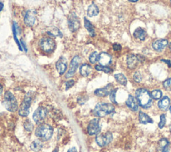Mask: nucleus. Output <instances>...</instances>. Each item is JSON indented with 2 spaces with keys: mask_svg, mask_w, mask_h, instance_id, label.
Wrapping results in <instances>:
<instances>
[{
  "mask_svg": "<svg viewBox=\"0 0 171 152\" xmlns=\"http://www.w3.org/2000/svg\"><path fill=\"white\" fill-rule=\"evenodd\" d=\"M98 14H99V9L98 6H96L95 4L92 3L88 8V11H87L88 16L92 17L94 16H96Z\"/></svg>",
  "mask_w": 171,
  "mask_h": 152,
  "instance_id": "4be33fe9",
  "label": "nucleus"
},
{
  "mask_svg": "<svg viewBox=\"0 0 171 152\" xmlns=\"http://www.w3.org/2000/svg\"><path fill=\"white\" fill-rule=\"evenodd\" d=\"M31 100V95L29 93L26 94L19 108V114L21 117H26L29 115Z\"/></svg>",
  "mask_w": 171,
  "mask_h": 152,
  "instance_id": "423d86ee",
  "label": "nucleus"
},
{
  "mask_svg": "<svg viewBox=\"0 0 171 152\" xmlns=\"http://www.w3.org/2000/svg\"><path fill=\"white\" fill-rule=\"evenodd\" d=\"M163 86H164V88L167 89V91H171V78L168 79L165 81L164 83H163Z\"/></svg>",
  "mask_w": 171,
  "mask_h": 152,
  "instance_id": "c9c22d12",
  "label": "nucleus"
},
{
  "mask_svg": "<svg viewBox=\"0 0 171 152\" xmlns=\"http://www.w3.org/2000/svg\"><path fill=\"white\" fill-rule=\"evenodd\" d=\"M150 95L152 98L155 99H159L161 98V97H162V91L159 90V89H155V90H153L151 92Z\"/></svg>",
  "mask_w": 171,
  "mask_h": 152,
  "instance_id": "c756f323",
  "label": "nucleus"
},
{
  "mask_svg": "<svg viewBox=\"0 0 171 152\" xmlns=\"http://www.w3.org/2000/svg\"><path fill=\"white\" fill-rule=\"evenodd\" d=\"M113 49H114V50H115V51H120L121 49V46L120 44H114Z\"/></svg>",
  "mask_w": 171,
  "mask_h": 152,
  "instance_id": "ea45409f",
  "label": "nucleus"
},
{
  "mask_svg": "<svg viewBox=\"0 0 171 152\" xmlns=\"http://www.w3.org/2000/svg\"><path fill=\"white\" fill-rule=\"evenodd\" d=\"M162 152H169V149H168V148L167 147V148H166L164 149H162Z\"/></svg>",
  "mask_w": 171,
  "mask_h": 152,
  "instance_id": "a18cd8bd",
  "label": "nucleus"
},
{
  "mask_svg": "<svg viewBox=\"0 0 171 152\" xmlns=\"http://www.w3.org/2000/svg\"><path fill=\"white\" fill-rule=\"evenodd\" d=\"M4 8V4L2 2H0V11H1Z\"/></svg>",
  "mask_w": 171,
  "mask_h": 152,
  "instance_id": "c03bdc74",
  "label": "nucleus"
},
{
  "mask_svg": "<svg viewBox=\"0 0 171 152\" xmlns=\"http://www.w3.org/2000/svg\"><path fill=\"white\" fill-rule=\"evenodd\" d=\"M17 26H18V25L16 23V22H14V24H13V35H14V40L16 41L17 45H18V46L19 47V50L22 51L23 50V49H22V47H21V45L20 43V41H19V39H18V37H17Z\"/></svg>",
  "mask_w": 171,
  "mask_h": 152,
  "instance_id": "cd10ccee",
  "label": "nucleus"
},
{
  "mask_svg": "<svg viewBox=\"0 0 171 152\" xmlns=\"http://www.w3.org/2000/svg\"><path fill=\"white\" fill-rule=\"evenodd\" d=\"M138 118H139V122L140 123L146 125L148 123H152L153 120L152 118H150L147 113H144L142 111L139 112V116H138Z\"/></svg>",
  "mask_w": 171,
  "mask_h": 152,
  "instance_id": "aec40b11",
  "label": "nucleus"
},
{
  "mask_svg": "<svg viewBox=\"0 0 171 152\" xmlns=\"http://www.w3.org/2000/svg\"><path fill=\"white\" fill-rule=\"evenodd\" d=\"M2 91H3V87H2V86H1V85L0 84V96H1Z\"/></svg>",
  "mask_w": 171,
  "mask_h": 152,
  "instance_id": "49530a36",
  "label": "nucleus"
},
{
  "mask_svg": "<svg viewBox=\"0 0 171 152\" xmlns=\"http://www.w3.org/2000/svg\"><path fill=\"white\" fill-rule=\"evenodd\" d=\"M98 61L102 66H107L108 65L111 63L112 58H111V56L108 54L105 53V52H102V53L99 54Z\"/></svg>",
  "mask_w": 171,
  "mask_h": 152,
  "instance_id": "dca6fc26",
  "label": "nucleus"
},
{
  "mask_svg": "<svg viewBox=\"0 0 171 152\" xmlns=\"http://www.w3.org/2000/svg\"><path fill=\"white\" fill-rule=\"evenodd\" d=\"M168 145H169V142H168L167 139L162 138L159 141V146L162 150V149H164L165 148H167Z\"/></svg>",
  "mask_w": 171,
  "mask_h": 152,
  "instance_id": "473e14b6",
  "label": "nucleus"
},
{
  "mask_svg": "<svg viewBox=\"0 0 171 152\" xmlns=\"http://www.w3.org/2000/svg\"><path fill=\"white\" fill-rule=\"evenodd\" d=\"M67 66H68L67 60L65 58H64V57H61L56 64L57 71H58L59 74L60 75H63L65 73L67 69Z\"/></svg>",
  "mask_w": 171,
  "mask_h": 152,
  "instance_id": "ddd939ff",
  "label": "nucleus"
},
{
  "mask_svg": "<svg viewBox=\"0 0 171 152\" xmlns=\"http://www.w3.org/2000/svg\"><path fill=\"white\" fill-rule=\"evenodd\" d=\"M134 37H135L136 38H137L138 39H140L141 41L145 40L146 38V36H147V33H146L145 30H144L141 27H138L136 29V30L134 31L133 34Z\"/></svg>",
  "mask_w": 171,
  "mask_h": 152,
  "instance_id": "412c9836",
  "label": "nucleus"
},
{
  "mask_svg": "<svg viewBox=\"0 0 171 152\" xmlns=\"http://www.w3.org/2000/svg\"><path fill=\"white\" fill-rule=\"evenodd\" d=\"M87 98H86L85 96H83V97H80V98L78 99V102L80 104V105H83L86 103V101H87Z\"/></svg>",
  "mask_w": 171,
  "mask_h": 152,
  "instance_id": "58836bf2",
  "label": "nucleus"
},
{
  "mask_svg": "<svg viewBox=\"0 0 171 152\" xmlns=\"http://www.w3.org/2000/svg\"><path fill=\"white\" fill-rule=\"evenodd\" d=\"M58 148H56L55 149H54V150L52 152H58Z\"/></svg>",
  "mask_w": 171,
  "mask_h": 152,
  "instance_id": "de8ad7c7",
  "label": "nucleus"
},
{
  "mask_svg": "<svg viewBox=\"0 0 171 152\" xmlns=\"http://www.w3.org/2000/svg\"><path fill=\"white\" fill-rule=\"evenodd\" d=\"M42 147H43V143L42 142L39 140H35L34 141L31 143L30 148L31 150H33L35 152H38L41 149Z\"/></svg>",
  "mask_w": 171,
  "mask_h": 152,
  "instance_id": "393cba45",
  "label": "nucleus"
},
{
  "mask_svg": "<svg viewBox=\"0 0 171 152\" xmlns=\"http://www.w3.org/2000/svg\"><path fill=\"white\" fill-rule=\"evenodd\" d=\"M47 34H48L49 36L54 37H62V34L61 33L60 31H59L57 27H52V28H51L50 30H48L47 31Z\"/></svg>",
  "mask_w": 171,
  "mask_h": 152,
  "instance_id": "bb28decb",
  "label": "nucleus"
},
{
  "mask_svg": "<svg viewBox=\"0 0 171 152\" xmlns=\"http://www.w3.org/2000/svg\"><path fill=\"white\" fill-rule=\"evenodd\" d=\"M20 43H21V47H23V48L24 49V50L25 51H27V47H26V44L24 43V41H23V39H21L20 40Z\"/></svg>",
  "mask_w": 171,
  "mask_h": 152,
  "instance_id": "a19ab883",
  "label": "nucleus"
},
{
  "mask_svg": "<svg viewBox=\"0 0 171 152\" xmlns=\"http://www.w3.org/2000/svg\"><path fill=\"white\" fill-rule=\"evenodd\" d=\"M136 98L139 106L144 109H148L152 106V97L147 89H138L136 91Z\"/></svg>",
  "mask_w": 171,
  "mask_h": 152,
  "instance_id": "f257e3e1",
  "label": "nucleus"
},
{
  "mask_svg": "<svg viewBox=\"0 0 171 152\" xmlns=\"http://www.w3.org/2000/svg\"><path fill=\"white\" fill-rule=\"evenodd\" d=\"M133 79H134V80H135L136 82H137V83H139V82L141 81V80H142V76H141V74L139 71L135 72L133 76Z\"/></svg>",
  "mask_w": 171,
  "mask_h": 152,
  "instance_id": "e433bc0d",
  "label": "nucleus"
},
{
  "mask_svg": "<svg viewBox=\"0 0 171 152\" xmlns=\"http://www.w3.org/2000/svg\"><path fill=\"white\" fill-rule=\"evenodd\" d=\"M139 58L138 56H136L135 55L130 54L127 56L126 58V64H127L128 68L131 69H133L136 68L138 66V61H139Z\"/></svg>",
  "mask_w": 171,
  "mask_h": 152,
  "instance_id": "2eb2a0df",
  "label": "nucleus"
},
{
  "mask_svg": "<svg viewBox=\"0 0 171 152\" xmlns=\"http://www.w3.org/2000/svg\"><path fill=\"white\" fill-rule=\"evenodd\" d=\"M170 3H171V0H170Z\"/></svg>",
  "mask_w": 171,
  "mask_h": 152,
  "instance_id": "603ef678",
  "label": "nucleus"
},
{
  "mask_svg": "<svg viewBox=\"0 0 171 152\" xmlns=\"http://www.w3.org/2000/svg\"><path fill=\"white\" fill-rule=\"evenodd\" d=\"M114 78L116 81L122 86H126L127 84V79L122 74H116L114 75Z\"/></svg>",
  "mask_w": 171,
  "mask_h": 152,
  "instance_id": "a878e982",
  "label": "nucleus"
},
{
  "mask_svg": "<svg viewBox=\"0 0 171 152\" xmlns=\"http://www.w3.org/2000/svg\"><path fill=\"white\" fill-rule=\"evenodd\" d=\"M170 105V99L168 97L165 96L164 98L160 99V100L158 101V106L160 109L162 111H167Z\"/></svg>",
  "mask_w": 171,
  "mask_h": 152,
  "instance_id": "6ab92c4d",
  "label": "nucleus"
},
{
  "mask_svg": "<svg viewBox=\"0 0 171 152\" xmlns=\"http://www.w3.org/2000/svg\"><path fill=\"white\" fill-rule=\"evenodd\" d=\"M53 128L48 124H39L36 129L35 134L38 138L44 141H47L52 138L53 135Z\"/></svg>",
  "mask_w": 171,
  "mask_h": 152,
  "instance_id": "7ed1b4c3",
  "label": "nucleus"
},
{
  "mask_svg": "<svg viewBox=\"0 0 171 152\" xmlns=\"http://www.w3.org/2000/svg\"><path fill=\"white\" fill-rule=\"evenodd\" d=\"M126 104L128 108L130 110L133 111H136L138 109V102L136 100V99L134 98L132 96L129 95L127 100L126 101Z\"/></svg>",
  "mask_w": 171,
  "mask_h": 152,
  "instance_id": "f3484780",
  "label": "nucleus"
},
{
  "mask_svg": "<svg viewBox=\"0 0 171 152\" xmlns=\"http://www.w3.org/2000/svg\"><path fill=\"white\" fill-rule=\"evenodd\" d=\"M74 83H75V81L72 80V79H70V80L67 81L66 83V90H68V89L71 88L72 87L74 86Z\"/></svg>",
  "mask_w": 171,
  "mask_h": 152,
  "instance_id": "4c0bfd02",
  "label": "nucleus"
},
{
  "mask_svg": "<svg viewBox=\"0 0 171 152\" xmlns=\"http://www.w3.org/2000/svg\"><path fill=\"white\" fill-rule=\"evenodd\" d=\"M80 61H81V59L79 56H76L74 57L70 62L69 70L68 72H67V74L66 75V78H70L74 76V74H75L77 69H78L79 66V64H80Z\"/></svg>",
  "mask_w": 171,
  "mask_h": 152,
  "instance_id": "9b49d317",
  "label": "nucleus"
},
{
  "mask_svg": "<svg viewBox=\"0 0 171 152\" xmlns=\"http://www.w3.org/2000/svg\"><path fill=\"white\" fill-rule=\"evenodd\" d=\"M84 27L85 28L87 29V31H88L89 34L90 35L91 37H94L95 36V30L94 28L93 25L91 24V22L84 17Z\"/></svg>",
  "mask_w": 171,
  "mask_h": 152,
  "instance_id": "b1692460",
  "label": "nucleus"
},
{
  "mask_svg": "<svg viewBox=\"0 0 171 152\" xmlns=\"http://www.w3.org/2000/svg\"><path fill=\"white\" fill-rule=\"evenodd\" d=\"M113 90V86L112 84H108L103 88L97 89L94 91V94L98 97H106L110 95V92Z\"/></svg>",
  "mask_w": 171,
  "mask_h": 152,
  "instance_id": "4468645a",
  "label": "nucleus"
},
{
  "mask_svg": "<svg viewBox=\"0 0 171 152\" xmlns=\"http://www.w3.org/2000/svg\"><path fill=\"white\" fill-rule=\"evenodd\" d=\"M101 130V126L100 125L99 119H93L90 121L88 126V133L89 135H96L100 133Z\"/></svg>",
  "mask_w": 171,
  "mask_h": 152,
  "instance_id": "9d476101",
  "label": "nucleus"
},
{
  "mask_svg": "<svg viewBox=\"0 0 171 152\" xmlns=\"http://www.w3.org/2000/svg\"><path fill=\"white\" fill-rule=\"evenodd\" d=\"M95 69L97 71H103V72H104V73H106V74L110 73V72L112 71V69H111V68H109V67L104 66H102V65H97V66H95Z\"/></svg>",
  "mask_w": 171,
  "mask_h": 152,
  "instance_id": "c85d7f7f",
  "label": "nucleus"
},
{
  "mask_svg": "<svg viewBox=\"0 0 171 152\" xmlns=\"http://www.w3.org/2000/svg\"><path fill=\"white\" fill-rule=\"evenodd\" d=\"M169 111H170V113L171 114V106H170V108H169Z\"/></svg>",
  "mask_w": 171,
  "mask_h": 152,
  "instance_id": "8fccbe9b",
  "label": "nucleus"
},
{
  "mask_svg": "<svg viewBox=\"0 0 171 152\" xmlns=\"http://www.w3.org/2000/svg\"><path fill=\"white\" fill-rule=\"evenodd\" d=\"M116 91H117V89H113V90L110 92V101H112V103L117 104V102L116 100Z\"/></svg>",
  "mask_w": 171,
  "mask_h": 152,
  "instance_id": "f704fd0d",
  "label": "nucleus"
},
{
  "mask_svg": "<svg viewBox=\"0 0 171 152\" xmlns=\"http://www.w3.org/2000/svg\"><path fill=\"white\" fill-rule=\"evenodd\" d=\"M48 113L46 108L44 107H39V108L34 111L33 115V119L37 124H41L43 123L44 119Z\"/></svg>",
  "mask_w": 171,
  "mask_h": 152,
  "instance_id": "6e6552de",
  "label": "nucleus"
},
{
  "mask_svg": "<svg viewBox=\"0 0 171 152\" xmlns=\"http://www.w3.org/2000/svg\"><path fill=\"white\" fill-rule=\"evenodd\" d=\"M24 127L28 131H31L34 129L33 124H32L31 122L30 121H29L28 119H27V120L24 122Z\"/></svg>",
  "mask_w": 171,
  "mask_h": 152,
  "instance_id": "72a5a7b5",
  "label": "nucleus"
},
{
  "mask_svg": "<svg viewBox=\"0 0 171 152\" xmlns=\"http://www.w3.org/2000/svg\"><path fill=\"white\" fill-rule=\"evenodd\" d=\"M113 136L110 131L106 132L105 133H102L98 135L96 138V141L100 147H104L108 145L112 141Z\"/></svg>",
  "mask_w": 171,
  "mask_h": 152,
  "instance_id": "0eeeda50",
  "label": "nucleus"
},
{
  "mask_svg": "<svg viewBox=\"0 0 171 152\" xmlns=\"http://www.w3.org/2000/svg\"><path fill=\"white\" fill-rule=\"evenodd\" d=\"M39 46L45 53H52L56 48V42L51 37H43L39 42Z\"/></svg>",
  "mask_w": 171,
  "mask_h": 152,
  "instance_id": "39448f33",
  "label": "nucleus"
},
{
  "mask_svg": "<svg viewBox=\"0 0 171 152\" xmlns=\"http://www.w3.org/2000/svg\"><path fill=\"white\" fill-rule=\"evenodd\" d=\"M169 47H170V49H171V43H170V45H169Z\"/></svg>",
  "mask_w": 171,
  "mask_h": 152,
  "instance_id": "3c124183",
  "label": "nucleus"
},
{
  "mask_svg": "<svg viewBox=\"0 0 171 152\" xmlns=\"http://www.w3.org/2000/svg\"><path fill=\"white\" fill-rule=\"evenodd\" d=\"M128 1H130L131 2H136L138 1V0H128Z\"/></svg>",
  "mask_w": 171,
  "mask_h": 152,
  "instance_id": "09e8293b",
  "label": "nucleus"
},
{
  "mask_svg": "<svg viewBox=\"0 0 171 152\" xmlns=\"http://www.w3.org/2000/svg\"><path fill=\"white\" fill-rule=\"evenodd\" d=\"M24 23L28 27H32L35 24L36 22V14L35 12L31 10H28L25 14Z\"/></svg>",
  "mask_w": 171,
  "mask_h": 152,
  "instance_id": "f8f14e48",
  "label": "nucleus"
},
{
  "mask_svg": "<svg viewBox=\"0 0 171 152\" xmlns=\"http://www.w3.org/2000/svg\"><path fill=\"white\" fill-rule=\"evenodd\" d=\"M114 106L112 104L100 103L96 106L93 113L96 117L98 118H103L109 114H111L114 111Z\"/></svg>",
  "mask_w": 171,
  "mask_h": 152,
  "instance_id": "f03ea898",
  "label": "nucleus"
},
{
  "mask_svg": "<svg viewBox=\"0 0 171 152\" xmlns=\"http://www.w3.org/2000/svg\"><path fill=\"white\" fill-rule=\"evenodd\" d=\"M92 71V67L88 64H84L82 65L80 68V74L83 77H88Z\"/></svg>",
  "mask_w": 171,
  "mask_h": 152,
  "instance_id": "5701e85b",
  "label": "nucleus"
},
{
  "mask_svg": "<svg viewBox=\"0 0 171 152\" xmlns=\"http://www.w3.org/2000/svg\"><path fill=\"white\" fill-rule=\"evenodd\" d=\"M3 104L7 111L16 112L18 109V101L10 91H6L4 94Z\"/></svg>",
  "mask_w": 171,
  "mask_h": 152,
  "instance_id": "20e7f679",
  "label": "nucleus"
},
{
  "mask_svg": "<svg viewBox=\"0 0 171 152\" xmlns=\"http://www.w3.org/2000/svg\"><path fill=\"white\" fill-rule=\"evenodd\" d=\"M162 61H165V63H167L168 65V66H169L170 68H171V63H170V61H168V60H162Z\"/></svg>",
  "mask_w": 171,
  "mask_h": 152,
  "instance_id": "37998d69",
  "label": "nucleus"
},
{
  "mask_svg": "<svg viewBox=\"0 0 171 152\" xmlns=\"http://www.w3.org/2000/svg\"><path fill=\"white\" fill-rule=\"evenodd\" d=\"M98 56L99 54L96 51L92 52L90 55V57H89V61L91 64H95L96 61H98Z\"/></svg>",
  "mask_w": 171,
  "mask_h": 152,
  "instance_id": "7c9ffc66",
  "label": "nucleus"
},
{
  "mask_svg": "<svg viewBox=\"0 0 171 152\" xmlns=\"http://www.w3.org/2000/svg\"><path fill=\"white\" fill-rule=\"evenodd\" d=\"M166 123H167V118L165 114H162L160 116V122L158 123V128L160 129H162L164 128Z\"/></svg>",
  "mask_w": 171,
  "mask_h": 152,
  "instance_id": "2f4dec72",
  "label": "nucleus"
},
{
  "mask_svg": "<svg viewBox=\"0 0 171 152\" xmlns=\"http://www.w3.org/2000/svg\"><path fill=\"white\" fill-rule=\"evenodd\" d=\"M68 152H77V149H76V148H70V149H69V150L68 151Z\"/></svg>",
  "mask_w": 171,
  "mask_h": 152,
  "instance_id": "79ce46f5",
  "label": "nucleus"
},
{
  "mask_svg": "<svg viewBox=\"0 0 171 152\" xmlns=\"http://www.w3.org/2000/svg\"><path fill=\"white\" fill-rule=\"evenodd\" d=\"M168 45V41L166 39H158L157 41H155L152 44L153 49L157 51H161L162 49H165V47H167Z\"/></svg>",
  "mask_w": 171,
  "mask_h": 152,
  "instance_id": "a211bd4d",
  "label": "nucleus"
},
{
  "mask_svg": "<svg viewBox=\"0 0 171 152\" xmlns=\"http://www.w3.org/2000/svg\"><path fill=\"white\" fill-rule=\"evenodd\" d=\"M68 25L69 29L72 32H75L78 30L80 26V19L74 13L69 15L68 17Z\"/></svg>",
  "mask_w": 171,
  "mask_h": 152,
  "instance_id": "1a4fd4ad",
  "label": "nucleus"
}]
</instances>
